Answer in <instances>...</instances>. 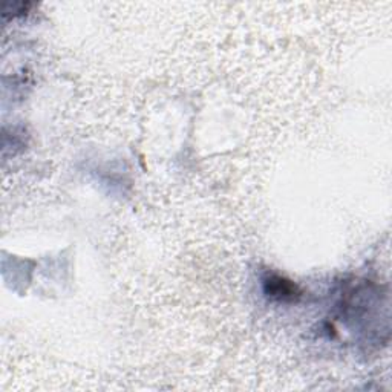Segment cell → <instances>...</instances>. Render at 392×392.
<instances>
[{"instance_id":"obj_1","label":"cell","mask_w":392,"mask_h":392,"mask_svg":"<svg viewBox=\"0 0 392 392\" xmlns=\"http://www.w3.org/2000/svg\"><path fill=\"white\" fill-rule=\"evenodd\" d=\"M264 284L268 296L276 298L279 300H294L299 296L296 285H293L290 281L282 279V277H277V276L267 277Z\"/></svg>"}]
</instances>
